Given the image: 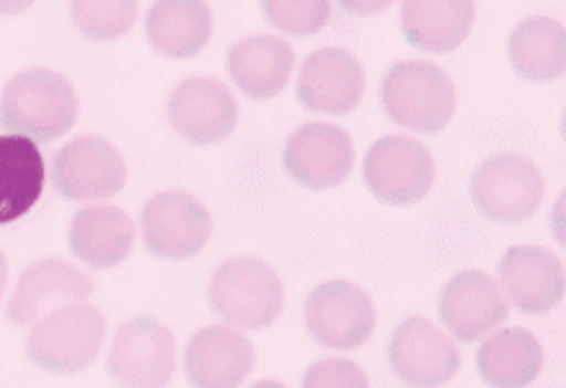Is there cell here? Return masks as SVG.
<instances>
[{
    "mask_svg": "<svg viewBox=\"0 0 566 388\" xmlns=\"http://www.w3.org/2000/svg\"><path fill=\"white\" fill-rule=\"evenodd\" d=\"M145 34L158 55L195 57L210 42L212 13L205 0H158L145 19Z\"/></svg>",
    "mask_w": 566,
    "mask_h": 388,
    "instance_id": "44dd1931",
    "label": "cell"
},
{
    "mask_svg": "<svg viewBox=\"0 0 566 388\" xmlns=\"http://www.w3.org/2000/svg\"><path fill=\"white\" fill-rule=\"evenodd\" d=\"M6 283H9V262H6V254L0 251V295L6 291Z\"/></svg>",
    "mask_w": 566,
    "mask_h": 388,
    "instance_id": "4dcf8cb0",
    "label": "cell"
},
{
    "mask_svg": "<svg viewBox=\"0 0 566 388\" xmlns=\"http://www.w3.org/2000/svg\"><path fill=\"white\" fill-rule=\"evenodd\" d=\"M127 166L119 150L96 135H83L52 158V185L65 200L91 202L122 192Z\"/></svg>",
    "mask_w": 566,
    "mask_h": 388,
    "instance_id": "52a82bcc",
    "label": "cell"
},
{
    "mask_svg": "<svg viewBox=\"0 0 566 388\" xmlns=\"http://www.w3.org/2000/svg\"><path fill=\"white\" fill-rule=\"evenodd\" d=\"M104 334L102 311L86 301H75L34 322L27 353L42 370L71 376L96 360Z\"/></svg>",
    "mask_w": 566,
    "mask_h": 388,
    "instance_id": "277c9868",
    "label": "cell"
},
{
    "mask_svg": "<svg viewBox=\"0 0 566 388\" xmlns=\"http://www.w3.org/2000/svg\"><path fill=\"white\" fill-rule=\"evenodd\" d=\"M510 63L520 78L533 83L554 81L566 67V34L562 21L535 17L510 36Z\"/></svg>",
    "mask_w": 566,
    "mask_h": 388,
    "instance_id": "cb8c5ba5",
    "label": "cell"
},
{
    "mask_svg": "<svg viewBox=\"0 0 566 388\" xmlns=\"http://www.w3.org/2000/svg\"><path fill=\"white\" fill-rule=\"evenodd\" d=\"M510 316V303L500 285L484 272H461L440 295V318L461 342L492 334Z\"/></svg>",
    "mask_w": 566,
    "mask_h": 388,
    "instance_id": "5bb4252c",
    "label": "cell"
},
{
    "mask_svg": "<svg viewBox=\"0 0 566 388\" xmlns=\"http://www.w3.org/2000/svg\"><path fill=\"white\" fill-rule=\"evenodd\" d=\"M473 19V0H403L401 9V27L409 44L438 55L461 48Z\"/></svg>",
    "mask_w": 566,
    "mask_h": 388,
    "instance_id": "7402d4cb",
    "label": "cell"
},
{
    "mask_svg": "<svg viewBox=\"0 0 566 388\" xmlns=\"http://www.w3.org/2000/svg\"><path fill=\"white\" fill-rule=\"evenodd\" d=\"M143 241L156 256L189 259L200 254L212 235V218L197 197L160 192L145 205Z\"/></svg>",
    "mask_w": 566,
    "mask_h": 388,
    "instance_id": "9c48e42d",
    "label": "cell"
},
{
    "mask_svg": "<svg viewBox=\"0 0 566 388\" xmlns=\"http://www.w3.org/2000/svg\"><path fill=\"white\" fill-rule=\"evenodd\" d=\"M481 378L496 388L531 386L543 365L541 342L525 329H504L489 337L476 357Z\"/></svg>",
    "mask_w": 566,
    "mask_h": 388,
    "instance_id": "d4e9b609",
    "label": "cell"
},
{
    "mask_svg": "<svg viewBox=\"0 0 566 388\" xmlns=\"http://www.w3.org/2000/svg\"><path fill=\"white\" fill-rule=\"evenodd\" d=\"M91 293L94 283L86 272L63 259H42L21 275L9 303V318L19 326H29L67 303L86 301Z\"/></svg>",
    "mask_w": 566,
    "mask_h": 388,
    "instance_id": "2e32d148",
    "label": "cell"
},
{
    "mask_svg": "<svg viewBox=\"0 0 566 388\" xmlns=\"http://www.w3.org/2000/svg\"><path fill=\"white\" fill-rule=\"evenodd\" d=\"M34 0H0V17H17V13H24L32 9Z\"/></svg>",
    "mask_w": 566,
    "mask_h": 388,
    "instance_id": "f546056e",
    "label": "cell"
},
{
    "mask_svg": "<svg viewBox=\"0 0 566 388\" xmlns=\"http://www.w3.org/2000/svg\"><path fill=\"white\" fill-rule=\"evenodd\" d=\"M44 158L24 135H0V226L24 218L40 202Z\"/></svg>",
    "mask_w": 566,
    "mask_h": 388,
    "instance_id": "603a6c76",
    "label": "cell"
},
{
    "mask_svg": "<svg viewBox=\"0 0 566 388\" xmlns=\"http://www.w3.org/2000/svg\"><path fill=\"white\" fill-rule=\"evenodd\" d=\"M282 303V280L262 259H228L212 275L210 308L239 329H264L277 322Z\"/></svg>",
    "mask_w": 566,
    "mask_h": 388,
    "instance_id": "3957f363",
    "label": "cell"
},
{
    "mask_svg": "<svg viewBox=\"0 0 566 388\" xmlns=\"http://www.w3.org/2000/svg\"><path fill=\"white\" fill-rule=\"evenodd\" d=\"M176 370V347L171 332L156 318L127 322L114 337L109 373L122 386H166Z\"/></svg>",
    "mask_w": 566,
    "mask_h": 388,
    "instance_id": "30bf717a",
    "label": "cell"
},
{
    "mask_svg": "<svg viewBox=\"0 0 566 388\" xmlns=\"http://www.w3.org/2000/svg\"><path fill=\"white\" fill-rule=\"evenodd\" d=\"M262 11L282 34L311 36L332 19V0H262Z\"/></svg>",
    "mask_w": 566,
    "mask_h": 388,
    "instance_id": "4316f807",
    "label": "cell"
},
{
    "mask_svg": "<svg viewBox=\"0 0 566 388\" xmlns=\"http://www.w3.org/2000/svg\"><path fill=\"white\" fill-rule=\"evenodd\" d=\"M365 94V71L347 50L326 48L313 52L297 75V98L305 109L347 114Z\"/></svg>",
    "mask_w": 566,
    "mask_h": 388,
    "instance_id": "e0dca14e",
    "label": "cell"
},
{
    "mask_svg": "<svg viewBox=\"0 0 566 388\" xmlns=\"http://www.w3.org/2000/svg\"><path fill=\"white\" fill-rule=\"evenodd\" d=\"M399 0H339L342 11L352 13V17H373V13H380L391 9Z\"/></svg>",
    "mask_w": 566,
    "mask_h": 388,
    "instance_id": "f1b7e54d",
    "label": "cell"
},
{
    "mask_svg": "<svg viewBox=\"0 0 566 388\" xmlns=\"http://www.w3.org/2000/svg\"><path fill=\"white\" fill-rule=\"evenodd\" d=\"M305 329L321 347L355 349L375 329L373 301L357 285L342 280L318 285L305 301Z\"/></svg>",
    "mask_w": 566,
    "mask_h": 388,
    "instance_id": "ba28073f",
    "label": "cell"
},
{
    "mask_svg": "<svg viewBox=\"0 0 566 388\" xmlns=\"http://www.w3.org/2000/svg\"><path fill=\"white\" fill-rule=\"evenodd\" d=\"M388 363L409 386H442L461 368V353L446 332L422 316H411L394 332Z\"/></svg>",
    "mask_w": 566,
    "mask_h": 388,
    "instance_id": "4fadbf2b",
    "label": "cell"
},
{
    "mask_svg": "<svg viewBox=\"0 0 566 388\" xmlns=\"http://www.w3.org/2000/svg\"><path fill=\"white\" fill-rule=\"evenodd\" d=\"M135 223L114 205L81 208L71 220V251L94 270H112L125 262L135 243Z\"/></svg>",
    "mask_w": 566,
    "mask_h": 388,
    "instance_id": "d6986e66",
    "label": "cell"
},
{
    "mask_svg": "<svg viewBox=\"0 0 566 388\" xmlns=\"http://www.w3.org/2000/svg\"><path fill=\"white\" fill-rule=\"evenodd\" d=\"M500 283L517 311L543 316L564 298V264L541 247H515L502 256Z\"/></svg>",
    "mask_w": 566,
    "mask_h": 388,
    "instance_id": "9a60e30c",
    "label": "cell"
},
{
    "mask_svg": "<svg viewBox=\"0 0 566 388\" xmlns=\"http://www.w3.org/2000/svg\"><path fill=\"white\" fill-rule=\"evenodd\" d=\"M168 119L192 146H218L239 122V104L228 86L216 78H189L168 98Z\"/></svg>",
    "mask_w": 566,
    "mask_h": 388,
    "instance_id": "8fae6325",
    "label": "cell"
},
{
    "mask_svg": "<svg viewBox=\"0 0 566 388\" xmlns=\"http://www.w3.org/2000/svg\"><path fill=\"white\" fill-rule=\"evenodd\" d=\"M370 380L363 373L359 365L352 360H342V357H332V360H321L311 365L303 376V386L308 388H365Z\"/></svg>",
    "mask_w": 566,
    "mask_h": 388,
    "instance_id": "83f0119b",
    "label": "cell"
},
{
    "mask_svg": "<svg viewBox=\"0 0 566 388\" xmlns=\"http://www.w3.org/2000/svg\"><path fill=\"white\" fill-rule=\"evenodd\" d=\"M78 119V96L73 83L48 67L24 71L6 83L0 98V122L34 143L63 138Z\"/></svg>",
    "mask_w": 566,
    "mask_h": 388,
    "instance_id": "6da1fadb",
    "label": "cell"
},
{
    "mask_svg": "<svg viewBox=\"0 0 566 388\" xmlns=\"http://www.w3.org/2000/svg\"><path fill=\"white\" fill-rule=\"evenodd\" d=\"M365 185L380 202L403 208L427 197L434 185V161L422 143L388 135L365 156Z\"/></svg>",
    "mask_w": 566,
    "mask_h": 388,
    "instance_id": "5b68a950",
    "label": "cell"
},
{
    "mask_svg": "<svg viewBox=\"0 0 566 388\" xmlns=\"http://www.w3.org/2000/svg\"><path fill=\"white\" fill-rule=\"evenodd\" d=\"M384 109L399 127L411 133H440L455 112V86L442 67L432 63H396L380 86Z\"/></svg>",
    "mask_w": 566,
    "mask_h": 388,
    "instance_id": "7a4b0ae2",
    "label": "cell"
},
{
    "mask_svg": "<svg viewBox=\"0 0 566 388\" xmlns=\"http://www.w3.org/2000/svg\"><path fill=\"white\" fill-rule=\"evenodd\" d=\"M295 52L280 36H249L228 52V75L251 98H272L287 86Z\"/></svg>",
    "mask_w": 566,
    "mask_h": 388,
    "instance_id": "ffe728a7",
    "label": "cell"
},
{
    "mask_svg": "<svg viewBox=\"0 0 566 388\" xmlns=\"http://www.w3.org/2000/svg\"><path fill=\"white\" fill-rule=\"evenodd\" d=\"M471 197L481 216L494 223H520L538 210L543 177L527 158L500 154L486 158L473 174Z\"/></svg>",
    "mask_w": 566,
    "mask_h": 388,
    "instance_id": "8992f818",
    "label": "cell"
},
{
    "mask_svg": "<svg viewBox=\"0 0 566 388\" xmlns=\"http://www.w3.org/2000/svg\"><path fill=\"white\" fill-rule=\"evenodd\" d=\"M256 355L243 334L228 326H208L197 332L187 347V378L200 388L241 386L254 370Z\"/></svg>",
    "mask_w": 566,
    "mask_h": 388,
    "instance_id": "ac0fdd59",
    "label": "cell"
},
{
    "mask_svg": "<svg viewBox=\"0 0 566 388\" xmlns=\"http://www.w3.org/2000/svg\"><path fill=\"white\" fill-rule=\"evenodd\" d=\"M282 158L297 185L321 192V189L339 187L349 177L355 166V146L344 129L311 122L290 135Z\"/></svg>",
    "mask_w": 566,
    "mask_h": 388,
    "instance_id": "7c38bea8",
    "label": "cell"
},
{
    "mask_svg": "<svg viewBox=\"0 0 566 388\" xmlns=\"http://www.w3.org/2000/svg\"><path fill=\"white\" fill-rule=\"evenodd\" d=\"M71 17L83 36L114 42L137 21V0H71Z\"/></svg>",
    "mask_w": 566,
    "mask_h": 388,
    "instance_id": "484cf974",
    "label": "cell"
}]
</instances>
